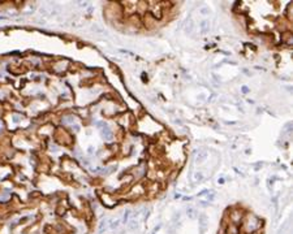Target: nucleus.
Instances as JSON below:
<instances>
[{
  "mask_svg": "<svg viewBox=\"0 0 293 234\" xmlns=\"http://www.w3.org/2000/svg\"><path fill=\"white\" fill-rule=\"evenodd\" d=\"M186 215H188V217L189 219H197V216H198V213H197V209L195 208H193V207H188L186 208Z\"/></svg>",
  "mask_w": 293,
  "mask_h": 234,
  "instance_id": "obj_2",
  "label": "nucleus"
},
{
  "mask_svg": "<svg viewBox=\"0 0 293 234\" xmlns=\"http://www.w3.org/2000/svg\"><path fill=\"white\" fill-rule=\"evenodd\" d=\"M199 203H201L202 207H207V203H206V202H199Z\"/></svg>",
  "mask_w": 293,
  "mask_h": 234,
  "instance_id": "obj_13",
  "label": "nucleus"
},
{
  "mask_svg": "<svg viewBox=\"0 0 293 234\" xmlns=\"http://www.w3.org/2000/svg\"><path fill=\"white\" fill-rule=\"evenodd\" d=\"M128 216H129V211L125 212V215H124V221H127V220H128Z\"/></svg>",
  "mask_w": 293,
  "mask_h": 234,
  "instance_id": "obj_10",
  "label": "nucleus"
},
{
  "mask_svg": "<svg viewBox=\"0 0 293 234\" xmlns=\"http://www.w3.org/2000/svg\"><path fill=\"white\" fill-rule=\"evenodd\" d=\"M206 158H207V152L206 151H198L197 154H195V163H203V161L206 160Z\"/></svg>",
  "mask_w": 293,
  "mask_h": 234,
  "instance_id": "obj_1",
  "label": "nucleus"
},
{
  "mask_svg": "<svg viewBox=\"0 0 293 234\" xmlns=\"http://www.w3.org/2000/svg\"><path fill=\"white\" fill-rule=\"evenodd\" d=\"M130 224H132V225H130V226H129V228H130V229H134V228H135V226H137V223H135V221H132V223H130Z\"/></svg>",
  "mask_w": 293,
  "mask_h": 234,
  "instance_id": "obj_9",
  "label": "nucleus"
},
{
  "mask_svg": "<svg viewBox=\"0 0 293 234\" xmlns=\"http://www.w3.org/2000/svg\"><path fill=\"white\" fill-rule=\"evenodd\" d=\"M194 180H195V182H201V181L203 180V174H202V172H195V174H194Z\"/></svg>",
  "mask_w": 293,
  "mask_h": 234,
  "instance_id": "obj_6",
  "label": "nucleus"
},
{
  "mask_svg": "<svg viewBox=\"0 0 293 234\" xmlns=\"http://www.w3.org/2000/svg\"><path fill=\"white\" fill-rule=\"evenodd\" d=\"M199 225H201V233H203L206 230V226H207V217L206 216L199 217Z\"/></svg>",
  "mask_w": 293,
  "mask_h": 234,
  "instance_id": "obj_4",
  "label": "nucleus"
},
{
  "mask_svg": "<svg viewBox=\"0 0 293 234\" xmlns=\"http://www.w3.org/2000/svg\"><path fill=\"white\" fill-rule=\"evenodd\" d=\"M218 182H219V183H220V185H223V183H224V178H220V180H219V181H218Z\"/></svg>",
  "mask_w": 293,
  "mask_h": 234,
  "instance_id": "obj_14",
  "label": "nucleus"
},
{
  "mask_svg": "<svg viewBox=\"0 0 293 234\" xmlns=\"http://www.w3.org/2000/svg\"><path fill=\"white\" fill-rule=\"evenodd\" d=\"M248 91H249V89L246 87V86H244V87H242V93H244V94H246Z\"/></svg>",
  "mask_w": 293,
  "mask_h": 234,
  "instance_id": "obj_12",
  "label": "nucleus"
},
{
  "mask_svg": "<svg viewBox=\"0 0 293 234\" xmlns=\"http://www.w3.org/2000/svg\"><path fill=\"white\" fill-rule=\"evenodd\" d=\"M193 29H194V26H193V22H192V20H189V25H186V27H185V31L188 33V34H192L193 33Z\"/></svg>",
  "mask_w": 293,
  "mask_h": 234,
  "instance_id": "obj_5",
  "label": "nucleus"
},
{
  "mask_svg": "<svg viewBox=\"0 0 293 234\" xmlns=\"http://www.w3.org/2000/svg\"><path fill=\"white\" fill-rule=\"evenodd\" d=\"M209 21H203L202 22V26H201V31H202V33H206V31H207V29H209Z\"/></svg>",
  "mask_w": 293,
  "mask_h": 234,
  "instance_id": "obj_7",
  "label": "nucleus"
},
{
  "mask_svg": "<svg viewBox=\"0 0 293 234\" xmlns=\"http://www.w3.org/2000/svg\"><path fill=\"white\" fill-rule=\"evenodd\" d=\"M72 121H73V119H72V117H65V119H64L65 124H69V122H72Z\"/></svg>",
  "mask_w": 293,
  "mask_h": 234,
  "instance_id": "obj_8",
  "label": "nucleus"
},
{
  "mask_svg": "<svg viewBox=\"0 0 293 234\" xmlns=\"http://www.w3.org/2000/svg\"><path fill=\"white\" fill-rule=\"evenodd\" d=\"M102 135L104 137V139L111 141V139H112V131H111L107 126H104V127H103V130H102Z\"/></svg>",
  "mask_w": 293,
  "mask_h": 234,
  "instance_id": "obj_3",
  "label": "nucleus"
},
{
  "mask_svg": "<svg viewBox=\"0 0 293 234\" xmlns=\"http://www.w3.org/2000/svg\"><path fill=\"white\" fill-rule=\"evenodd\" d=\"M119 223H120L119 220H117V221H115V223H113V225H112V228H117V226H119Z\"/></svg>",
  "mask_w": 293,
  "mask_h": 234,
  "instance_id": "obj_11",
  "label": "nucleus"
}]
</instances>
